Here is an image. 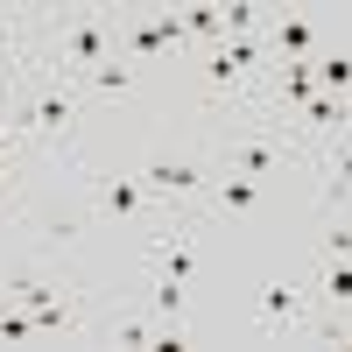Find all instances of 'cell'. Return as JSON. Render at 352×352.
<instances>
[{
  "label": "cell",
  "mask_w": 352,
  "mask_h": 352,
  "mask_svg": "<svg viewBox=\"0 0 352 352\" xmlns=\"http://www.w3.org/2000/svg\"><path fill=\"white\" fill-rule=\"evenodd\" d=\"M310 64H317V85H324L331 99H345V92H352V56H345V50H317Z\"/></svg>",
  "instance_id": "5bb4252c"
},
{
  "label": "cell",
  "mask_w": 352,
  "mask_h": 352,
  "mask_svg": "<svg viewBox=\"0 0 352 352\" xmlns=\"http://www.w3.org/2000/svg\"><path fill=\"white\" fill-rule=\"evenodd\" d=\"M190 36H184V14L176 8H148V14H134V21H120V50L127 56H176Z\"/></svg>",
  "instance_id": "277c9868"
},
{
  "label": "cell",
  "mask_w": 352,
  "mask_h": 352,
  "mask_svg": "<svg viewBox=\"0 0 352 352\" xmlns=\"http://www.w3.org/2000/svg\"><path fill=\"white\" fill-rule=\"evenodd\" d=\"M289 148H296V141L282 134V120H254L247 134H226L219 162H226V176H254V184H268V176L282 169Z\"/></svg>",
  "instance_id": "3957f363"
},
{
  "label": "cell",
  "mask_w": 352,
  "mask_h": 352,
  "mask_svg": "<svg viewBox=\"0 0 352 352\" xmlns=\"http://www.w3.org/2000/svg\"><path fill=\"white\" fill-rule=\"evenodd\" d=\"M324 197H331V204L352 197V127L331 141V155H324Z\"/></svg>",
  "instance_id": "8fae6325"
},
{
  "label": "cell",
  "mask_w": 352,
  "mask_h": 352,
  "mask_svg": "<svg viewBox=\"0 0 352 352\" xmlns=\"http://www.w3.org/2000/svg\"><path fill=\"white\" fill-rule=\"evenodd\" d=\"M226 36H261V8L232 0V8H226Z\"/></svg>",
  "instance_id": "ac0fdd59"
},
{
  "label": "cell",
  "mask_w": 352,
  "mask_h": 352,
  "mask_svg": "<svg viewBox=\"0 0 352 352\" xmlns=\"http://www.w3.org/2000/svg\"><path fill=\"white\" fill-rule=\"evenodd\" d=\"M0 338H8V345H28V338H36V317H28V310H0Z\"/></svg>",
  "instance_id": "d6986e66"
},
{
  "label": "cell",
  "mask_w": 352,
  "mask_h": 352,
  "mask_svg": "<svg viewBox=\"0 0 352 352\" xmlns=\"http://www.w3.org/2000/svg\"><path fill=\"white\" fill-rule=\"evenodd\" d=\"M92 204H99L106 219H148L162 197H148L134 176H99V184H92Z\"/></svg>",
  "instance_id": "5b68a950"
},
{
  "label": "cell",
  "mask_w": 352,
  "mask_h": 352,
  "mask_svg": "<svg viewBox=\"0 0 352 352\" xmlns=\"http://www.w3.org/2000/svg\"><path fill=\"white\" fill-rule=\"evenodd\" d=\"M268 50L282 56V64L317 56V21H310V14H275V21H268Z\"/></svg>",
  "instance_id": "52a82bcc"
},
{
  "label": "cell",
  "mask_w": 352,
  "mask_h": 352,
  "mask_svg": "<svg viewBox=\"0 0 352 352\" xmlns=\"http://www.w3.org/2000/svg\"><path fill=\"white\" fill-rule=\"evenodd\" d=\"M324 247H331V261H352V226H338V232H331Z\"/></svg>",
  "instance_id": "44dd1931"
},
{
  "label": "cell",
  "mask_w": 352,
  "mask_h": 352,
  "mask_svg": "<svg viewBox=\"0 0 352 352\" xmlns=\"http://www.w3.org/2000/svg\"><path fill=\"white\" fill-rule=\"evenodd\" d=\"M43 71V64H36ZM14 120L28 127V134H50V141H64L71 127H78V92H71V78H56V71H43L28 92H14Z\"/></svg>",
  "instance_id": "7a4b0ae2"
},
{
  "label": "cell",
  "mask_w": 352,
  "mask_h": 352,
  "mask_svg": "<svg viewBox=\"0 0 352 352\" xmlns=\"http://www.w3.org/2000/svg\"><path fill=\"white\" fill-rule=\"evenodd\" d=\"M155 282H190V226H169L162 240V275Z\"/></svg>",
  "instance_id": "4fadbf2b"
},
{
  "label": "cell",
  "mask_w": 352,
  "mask_h": 352,
  "mask_svg": "<svg viewBox=\"0 0 352 352\" xmlns=\"http://www.w3.org/2000/svg\"><path fill=\"white\" fill-rule=\"evenodd\" d=\"M106 56H120V14H113V8H64V14L50 21L43 71H56V78H92Z\"/></svg>",
  "instance_id": "6da1fadb"
},
{
  "label": "cell",
  "mask_w": 352,
  "mask_h": 352,
  "mask_svg": "<svg viewBox=\"0 0 352 352\" xmlns=\"http://www.w3.org/2000/svg\"><path fill=\"white\" fill-rule=\"evenodd\" d=\"M261 197H268V184H254V176H219V184H212V204H219V212H232V219L261 212Z\"/></svg>",
  "instance_id": "30bf717a"
},
{
  "label": "cell",
  "mask_w": 352,
  "mask_h": 352,
  "mask_svg": "<svg viewBox=\"0 0 352 352\" xmlns=\"http://www.w3.org/2000/svg\"><path fill=\"white\" fill-rule=\"evenodd\" d=\"M14 296H21L28 317H36V331H78V310H71L64 296H50L43 282H14Z\"/></svg>",
  "instance_id": "ba28073f"
},
{
  "label": "cell",
  "mask_w": 352,
  "mask_h": 352,
  "mask_svg": "<svg viewBox=\"0 0 352 352\" xmlns=\"http://www.w3.org/2000/svg\"><path fill=\"white\" fill-rule=\"evenodd\" d=\"M155 331H162V317H120V324H113V345H155Z\"/></svg>",
  "instance_id": "e0dca14e"
},
{
  "label": "cell",
  "mask_w": 352,
  "mask_h": 352,
  "mask_svg": "<svg viewBox=\"0 0 352 352\" xmlns=\"http://www.w3.org/2000/svg\"><path fill=\"white\" fill-rule=\"evenodd\" d=\"M261 324L268 331H296L303 324V282H268L261 289Z\"/></svg>",
  "instance_id": "9c48e42d"
},
{
  "label": "cell",
  "mask_w": 352,
  "mask_h": 352,
  "mask_svg": "<svg viewBox=\"0 0 352 352\" xmlns=\"http://www.w3.org/2000/svg\"><path fill=\"white\" fill-rule=\"evenodd\" d=\"M14 184V155H8V141H0V190Z\"/></svg>",
  "instance_id": "7402d4cb"
},
{
  "label": "cell",
  "mask_w": 352,
  "mask_h": 352,
  "mask_svg": "<svg viewBox=\"0 0 352 352\" xmlns=\"http://www.w3.org/2000/svg\"><path fill=\"white\" fill-rule=\"evenodd\" d=\"M134 184L148 190V197H162V204H169V197H197V190H204V169H197V162H148Z\"/></svg>",
  "instance_id": "8992f818"
},
{
  "label": "cell",
  "mask_w": 352,
  "mask_h": 352,
  "mask_svg": "<svg viewBox=\"0 0 352 352\" xmlns=\"http://www.w3.org/2000/svg\"><path fill=\"white\" fill-rule=\"evenodd\" d=\"M317 296L331 310H352V261H324V275H317Z\"/></svg>",
  "instance_id": "9a60e30c"
},
{
  "label": "cell",
  "mask_w": 352,
  "mask_h": 352,
  "mask_svg": "<svg viewBox=\"0 0 352 352\" xmlns=\"http://www.w3.org/2000/svg\"><path fill=\"white\" fill-rule=\"evenodd\" d=\"M85 85H92V92H127V85H134V64H127V56H106Z\"/></svg>",
  "instance_id": "2e32d148"
},
{
  "label": "cell",
  "mask_w": 352,
  "mask_h": 352,
  "mask_svg": "<svg viewBox=\"0 0 352 352\" xmlns=\"http://www.w3.org/2000/svg\"><path fill=\"white\" fill-rule=\"evenodd\" d=\"M155 317H162V324L184 317V282H155Z\"/></svg>",
  "instance_id": "ffe728a7"
},
{
  "label": "cell",
  "mask_w": 352,
  "mask_h": 352,
  "mask_svg": "<svg viewBox=\"0 0 352 352\" xmlns=\"http://www.w3.org/2000/svg\"><path fill=\"white\" fill-rule=\"evenodd\" d=\"M345 106H352V99H345Z\"/></svg>",
  "instance_id": "603a6c76"
},
{
  "label": "cell",
  "mask_w": 352,
  "mask_h": 352,
  "mask_svg": "<svg viewBox=\"0 0 352 352\" xmlns=\"http://www.w3.org/2000/svg\"><path fill=\"white\" fill-rule=\"evenodd\" d=\"M21 50H28V21H0V92H14Z\"/></svg>",
  "instance_id": "7c38bea8"
}]
</instances>
